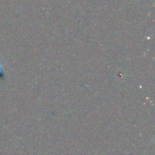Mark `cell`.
I'll use <instances>...</instances> for the list:
<instances>
[{
    "mask_svg": "<svg viewBox=\"0 0 155 155\" xmlns=\"http://www.w3.org/2000/svg\"><path fill=\"white\" fill-rule=\"evenodd\" d=\"M2 70L0 68V77H2Z\"/></svg>",
    "mask_w": 155,
    "mask_h": 155,
    "instance_id": "cell-1",
    "label": "cell"
}]
</instances>
